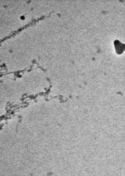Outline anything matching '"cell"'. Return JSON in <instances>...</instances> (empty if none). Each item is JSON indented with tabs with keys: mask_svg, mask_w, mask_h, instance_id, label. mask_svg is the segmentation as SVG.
I'll return each instance as SVG.
<instances>
[{
	"mask_svg": "<svg viewBox=\"0 0 125 176\" xmlns=\"http://www.w3.org/2000/svg\"><path fill=\"white\" fill-rule=\"evenodd\" d=\"M113 44L117 53L119 54L123 53L125 50V44L122 43V42L117 39L114 40Z\"/></svg>",
	"mask_w": 125,
	"mask_h": 176,
	"instance_id": "obj_1",
	"label": "cell"
}]
</instances>
